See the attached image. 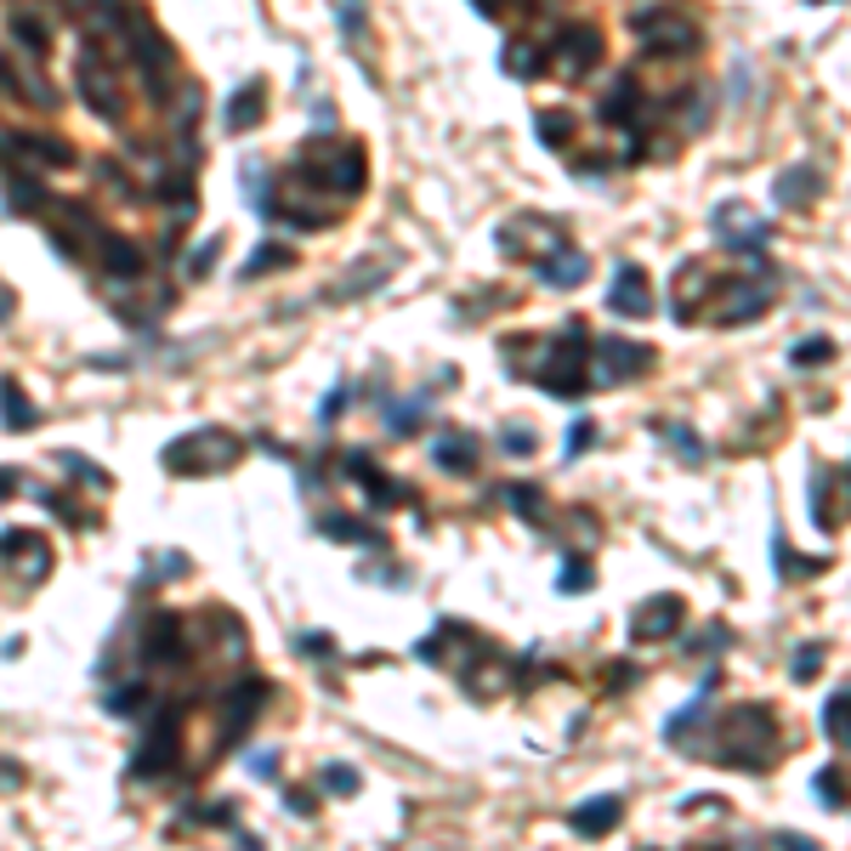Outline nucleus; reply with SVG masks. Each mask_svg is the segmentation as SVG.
<instances>
[{
  "instance_id": "32",
  "label": "nucleus",
  "mask_w": 851,
  "mask_h": 851,
  "mask_svg": "<svg viewBox=\"0 0 851 851\" xmlns=\"http://www.w3.org/2000/svg\"><path fill=\"white\" fill-rule=\"evenodd\" d=\"M103 710L109 715H148L154 710V687L148 681H120V687H109Z\"/></svg>"
},
{
  "instance_id": "56",
  "label": "nucleus",
  "mask_w": 851,
  "mask_h": 851,
  "mask_svg": "<svg viewBox=\"0 0 851 851\" xmlns=\"http://www.w3.org/2000/svg\"><path fill=\"white\" fill-rule=\"evenodd\" d=\"M591 438H597V420H585V415H579V420L568 426V461H574V454H585V449H591Z\"/></svg>"
},
{
  "instance_id": "2",
  "label": "nucleus",
  "mask_w": 851,
  "mask_h": 851,
  "mask_svg": "<svg viewBox=\"0 0 851 851\" xmlns=\"http://www.w3.org/2000/svg\"><path fill=\"white\" fill-rule=\"evenodd\" d=\"M239 454H245V443L227 432V426H193L188 438H177V443H166V472H177V477H222V472H234L239 466Z\"/></svg>"
},
{
  "instance_id": "26",
  "label": "nucleus",
  "mask_w": 851,
  "mask_h": 851,
  "mask_svg": "<svg viewBox=\"0 0 851 851\" xmlns=\"http://www.w3.org/2000/svg\"><path fill=\"white\" fill-rule=\"evenodd\" d=\"M97 256H103V273H109V279H137V273L148 268L143 245H137V239H120V234H103V239H97Z\"/></svg>"
},
{
  "instance_id": "34",
  "label": "nucleus",
  "mask_w": 851,
  "mask_h": 851,
  "mask_svg": "<svg viewBox=\"0 0 851 851\" xmlns=\"http://www.w3.org/2000/svg\"><path fill=\"white\" fill-rule=\"evenodd\" d=\"M506 506H511L522 522H529V529H545V522H551V511H545V495H540L534 483H511V488H506Z\"/></svg>"
},
{
  "instance_id": "53",
  "label": "nucleus",
  "mask_w": 851,
  "mask_h": 851,
  "mask_svg": "<svg viewBox=\"0 0 851 851\" xmlns=\"http://www.w3.org/2000/svg\"><path fill=\"white\" fill-rule=\"evenodd\" d=\"M500 449H506V454H517V461H529V454L540 449V438L529 432V426H506V432H500Z\"/></svg>"
},
{
  "instance_id": "22",
  "label": "nucleus",
  "mask_w": 851,
  "mask_h": 851,
  "mask_svg": "<svg viewBox=\"0 0 851 851\" xmlns=\"http://www.w3.org/2000/svg\"><path fill=\"white\" fill-rule=\"evenodd\" d=\"M619 817H625V801H619V795H597V801H585V806L568 812V829L579 840H602L608 829H619Z\"/></svg>"
},
{
  "instance_id": "46",
  "label": "nucleus",
  "mask_w": 851,
  "mask_h": 851,
  "mask_svg": "<svg viewBox=\"0 0 851 851\" xmlns=\"http://www.w3.org/2000/svg\"><path fill=\"white\" fill-rule=\"evenodd\" d=\"M653 432H659V438H665V443H670V449L681 454V461H693V466L704 461V443H699L693 432H681L676 420H653Z\"/></svg>"
},
{
  "instance_id": "21",
  "label": "nucleus",
  "mask_w": 851,
  "mask_h": 851,
  "mask_svg": "<svg viewBox=\"0 0 851 851\" xmlns=\"http://www.w3.org/2000/svg\"><path fill=\"white\" fill-rule=\"evenodd\" d=\"M7 159H35V166H75V148L63 137H46V131H18V137H7Z\"/></svg>"
},
{
  "instance_id": "23",
  "label": "nucleus",
  "mask_w": 851,
  "mask_h": 851,
  "mask_svg": "<svg viewBox=\"0 0 851 851\" xmlns=\"http://www.w3.org/2000/svg\"><path fill=\"white\" fill-rule=\"evenodd\" d=\"M392 273H398V256H381V261H375V256H364L352 273H341V279H336L330 296H336V302H358V296H370V290H381Z\"/></svg>"
},
{
  "instance_id": "29",
  "label": "nucleus",
  "mask_w": 851,
  "mask_h": 851,
  "mask_svg": "<svg viewBox=\"0 0 851 851\" xmlns=\"http://www.w3.org/2000/svg\"><path fill=\"white\" fill-rule=\"evenodd\" d=\"M432 461H438L443 472H454V477H466V472L477 466V438H472V432H443V438L432 443Z\"/></svg>"
},
{
  "instance_id": "3",
  "label": "nucleus",
  "mask_w": 851,
  "mask_h": 851,
  "mask_svg": "<svg viewBox=\"0 0 851 851\" xmlns=\"http://www.w3.org/2000/svg\"><path fill=\"white\" fill-rule=\"evenodd\" d=\"M120 29H125V46H131V57H137L148 91H154V103H166L171 86L182 80V75H177V46L159 35V23H154L148 12H125Z\"/></svg>"
},
{
  "instance_id": "30",
  "label": "nucleus",
  "mask_w": 851,
  "mask_h": 851,
  "mask_svg": "<svg viewBox=\"0 0 851 851\" xmlns=\"http://www.w3.org/2000/svg\"><path fill=\"white\" fill-rule=\"evenodd\" d=\"M318 534H324V540H336V545H386L381 529H370V522H358V517H347V511L318 517Z\"/></svg>"
},
{
  "instance_id": "6",
  "label": "nucleus",
  "mask_w": 851,
  "mask_h": 851,
  "mask_svg": "<svg viewBox=\"0 0 851 851\" xmlns=\"http://www.w3.org/2000/svg\"><path fill=\"white\" fill-rule=\"evenodd\" d=\"M182 761V704L148 710V738L131 756V778H166Z\"/></svg>"
},
{
  "instance_id": "17",
  "label": "nucleus",
  "mask_w": 851,
  "mask_h": 851,
  "mask_svg": "<svg viewBox=\"0 0 851 851\" xmlns=\"http://www.w3.org/2000/svg\"><path fill=\"white\" fill-rule=\"evenodd\" d=\"M772 200H778V205H790V211H806V205H817V200H824V166H812V159H801V166L778 171V182H772Z\"/></svg>"
},
{
  "instance_id": "1",
  "label": "nucleus",
  "mask_w": 851,
  "mask_h": 851,
  "mask_svg": "<svg viewBox=\"0 0 851 851\" xmlns=\"http://www.w3.org/2000/svg\"><path fill=\"white\" fill-rule=\"evenodd\" d=\"M722 744H733V749H722V767H738V772H767L772 767V756L783 749V727H778V715L767 710V704H738L727 722H722V733H715Z\"/></svg>"
},
{
  "instance_id": "58",
  "label": "nucleus",
  "mask_w": 851,
  "mask_h": 851,
  "mask_svg": "<svg viewBox=\"0 0 851 851\" xmlns=\"http://www.w3.org/2000/svg\"><path fill=\"white\" fill-rule=\"evenodd\" d=\"M18 783H23V767H18L12 756H0V795H12Z\"/></svg>"
},
{
  "instance_id": "33",
  "label": "nucleus",
  "mask_w": 851,
  "mask_h": 851,
  "mask_svg": "<svg viewBox=\"0 0 851 851\" xmlns=\"http://www.w3.org/2000/svg\"><path fill=\"white\" fill-rule=\"evenodd\" d=\"M154 200H166L177 211H200V182H193V171H166L154 182Z\"/></svg>"
},
{
  "instance_id": "19",
  "label": "nucleus",
  "mask_w": 851,
  "mask_h": 851,
  "mask_svg": "<svg viewBox=\"0 0 851 851\" xmlns=\"http://www.w3.org/2000/svg\"><path fill=\"white\" fill-rule=\"evenodd\" d=\"M727 290V302L715 307V324H749V318H761L772 307V290L761 279H744V284H722Z\"/></svg>"
},
{
  "instance_id": "43",
  "label": "nucleus",
  "mask_w": 851,
  "mask_h": 851,
  "mask_svg": "<svg viewBox=\"0 0 851 851\" xmlns=\"http://www.w3.org/2000/svg\"><path fill=\"white\" fill-rule=\"evenodd\" d=\"M239 177H245V193H250V211L268 216L273 211V200H268V166H261V159H245Z\"/></svg>"
},
{
  "instance_id": "61",
  "label": "nucleus",
  "mask_w": 851,
  "mask_h": 851,
  "mask_svg": "<svg viewBox=\"0 0 851 851\" xmlns=\"http://www.w3.org/2000/svg\"><path fill=\"white\" fill-rule=\"evenodd\" d=\"M245 767H250L256 778H268V772H273V749H256V756H245Z\"/></svg>"
},
{
  "instance_id": "64",
  "label": "nucleus",
  "mask_w": 851,
  "mask_h": 851,
  "mask_svg": "<svg viewBox=\"0 0 851 851\" xmlns=\"http://www.w3.org/2000/svg\"><path fill=\"white\" fill-rule=\"evenodd\" d=\"M12 307H18V302H12V290L0 284V318H12Z\"/></svg>"
},
{
  "instance_id": "39",
  "label": "nucleus",
  "mask_w": 851,
  "mask_h": 851,
  "mask_svg": "<svg viewBox=\"0 0 851 851\" xmlns=\"http://www.w3.org/2000/svg\"><path fill=\"white\" fill-rule=\"evenodd\" d=\"M824 733H829V744H851V693L846 687H835L824 704Z\"/></svg>"
},
{
  "instance_id": "36",
  "label": "nucleus",
  "mask_w": 851,
  "mask_h": 851,
  "mask_svg": "<svg viewBox=\"0 0 851 851\" xmlns=\"http://www.w3.org/2000/svg\"><path fill=\"white\" fill-rule=\"evenodd\" d=\"M7 23H12V41H18L29 57H46V52H52V35H46V23H41L35 12H12Z\"/></svg>"
},
{
  "instance_id": "44",
  "label": "nucleus",
  "mask_w": 851,
  "mask_h": 851,
  "mask_svg": "<svg viewBox=\"0 0 851 851\" xmlns=\"http://www.w3.org/2000/svg\"><path fill=\"white\" fill-rule=\"evenodd\" d=\"M290 261H296V250H290V245H261L245 268H239V279H261V273H273V268H290Z\"/></svg>"
},
{
  "instance_id": "20",
  "label": "nucleus",
  "mask_w": 851,
  "mask_h": 851,
  "mask_svg": "<svg viewBox=\"0 0 851 851\" xmlns=\"http://www.w3.org/2000/svg\"><path fill=\"white\" fill-rule=\"evenodd\" d=\"M268 693H273V687L261 681V676L227 693V710H222V738H227V744H234V733H245V727L256 722V715H261V704H268Z\"/></svg>"
},
{
  "instance_id": "41",
  "label": "nucleus",
  "mask_w": 851,
  "mask_h": 851,
  "mask_svg": "<svg viewBox=\"0 0 851 851\" xmlns=\"http://www.w3.org/2000/svg\"><path fill=\"white\" fill-rule=\"evenodd\" d=\"M200 103H205L200 80H177V109H171V120H177L182 137H188V125H200Z\"/></svg>"
},
{
  "instance_id": "12",
  "label": "nucleus",
  "mask_w": 851,
  "mask_h": 851,
  "mask_svg": "<svg viewBox=\"0 0 851 851\" xmlns=\"http://www.w3.org/2000/svg\"><path fill=\"white\" fill-rule=\"evenodd\" d=\"M529 239H540V250L551 256L556 245L568 239V234H563V222L534 216V211H522V216H511V222L500 227V250H506V256H534V245H529Z\"/></svg>"
},
{
  "instance_id": "62",
  "label": "nucleus",
  "mask_w": 851,
  "mask_h": 851,
  "mask_svg": "<svg viewBox=\"0 0 851 851\" xmlns=\"http://www.w3.org/2000/svg\"><path fill=\"white\" fill-rule=\"evenodd\" d=\"M284 806H290V812H296V817H313V801H307L302 790H284Z\"/></svg>"
},
{
  "instance_id": "8",
  "label": "nucleus",
  "mask_w": 851,
  "mask_h": 851,
  "mask_svg": "<svg viewBox=\"0 0 851 851\" xmlns=\"http://www.w3.org/2000/svg\"><path fill=\"white\" fill-rule=\"evenodd\" d=\"M710 227H715V245L722 250H744V256H761L767 250V239H772V227H767V216H756L744 200H722L715 205V216H710Z\"/></svg>"
},
{
  "instance_id": "28",
  "label": "nucleus",
  "mask_w": 851,
  "mask_h": 851,
  "mask_svg": "<svg viewBox=\"0 0 851 851\" xmlns=\"http://www.w3.org/2000/svg\"><path fill=\"white\" fill-rule=\"evenodd\" d=\"M0 415H7L12 432H35V426H41V409L29 404L23 381H12V375H0Z\"/></svg>"
},
{
  "instance_id": "49",
  "label": "nucleus",
  "mask_w": 851,
  "mask_h": 851,
  "mask_svg": "<svg viewBox=\"0 0 851 851\" xmlns=\"http://www.w3.org/2000/svg\"><path fill=\"white\" fill-rule=\"evenodd\" d=\"M817 801H824L829 812H846V772H840V767H824V772H817Z\"/></svg>"
},
{
  "instance_id": "10",
  "label": "nucleus",
  "mask_w": 851,
  "mask_h": 851,
  "mask_svg": "<svg viewBox=\"0 0 851 851\" xmlns=\"http://www.w3.org/2000/svg\"><path fill=\"white\" fill-rule=\"evenodd\" d=\"M591 358H597L591 386H597V381H602V386H619V381H636L642 370H653V347H642V341H625V336H602Z\"/></svg>"
},
{
  "instance_id": "24",
  "label": "nucleus",
  "mask_w": 851,
  "mask_h": 851,
  "mask_svg": "<svg viewBox=\"0 0 851 851\" xmlns=\"http://www.w3.org/2000/svg\"><path fill=\"white\" fill-rule=\"evenodd\" d=\"M261 120H268V80L250 75L234 97H227V131L239 137V131H256Z\"/></svg>"
},
{
  "instance_id": "59",
  "label": "nucleus",
  "mask_w": 851,
  "mask_h": 851,
  "mask_svg": "<svg viewBox=\"0 0 851 851\" xmlns=\"http://www.w3.org/2000/svg\"><path fill=\"white\" fill-rule=\"evenodd\" d=\"M341 409H347V386H336V392H330V398H324V404H318V420H324V426H330V420H336Z\"/></svg>"
},
{
  "instance_id": "50",
  "label": "nucleus",
  "mask_w": 851,
  "mask_h": 851,
  "mask_svg": "<svg viewBox=\"0 0 851 851\" xmlns=\"http://www.w3.org/2000/svg\"><path fill=\"white\" fill-rule=\"evenodd\" d=\"M324 790H330V795H358V790H364V778H358V767H347V761H330V767H324Z\"/></svg>"
},
{
  "instance_id": "5",
  "label": "nucleus",
  "mask_w": 851,
  "mask_h": 851,
  "mask_svg": "<svg viewBox=\"0 0 851 851\" xmlns=\"http://www.w3.org/2000/svg\"><path fill=\"white\" fill-rule=\"evenodd\" d=\"M585 352H591L585 347V330L568 324V330L545 347V364L534 370V381L551 392V398H585V386H591V375H585Z\"/></svg>"
},
{
  "instance_id": "55",
  "label": "nucleus",
  "mask_w": 851,
  "mask_h": 851,
  "mask_svg": "<svg viewBox=\"0 0 851 851\" xmlns=\"http://www.w3.org/2000/svg\"><path fill=\"white\" fill-rule=\"evenodd\" d=\"M336 18H341V35H347V41L364 35V0H341V12H336Z\"/></svg>"
},
{
  "instance_id": "15",
  "label": "nucleus",
  "mask_w": 851,
  "mask_h": 851,
  "mask_svg": "<svg viewBox=\"0 0 851 851\" xmlns=\"http://www.w3.org/2000/svg\"><path fill=\"white\" fill-rule=\"evenodd\" d=\"M681 619H687V602L681 597H653V602H642L636 608V619H631V642H665V636H676L681 631Z\"/></svg>"
},
{
  "instance_id": "52",
  "label": "nucleus",
  "mask_w": 851,
  "mask_h": 851,
  "mask_svg": "<svg viewBox=\"0 0 851 851\" xmlns=\"http://www.w3.org/2000/svg\"><path fill=\"white\" fill-rule=\"evenodd\" d=\"M824 659H829V647H824V642H806V647L795 653V665H790V676H795V681H812L817 670H824Z\"/></svg>"
},
{
  "instance_id": "42",
  "label": "nucleus",
  "mask_w": 851,
  "mask_h": 851,
  "mask_svg": "<svg viewBox=\"0 0 851 851\" xmlns=\"http://www.w3.org/2000/svg\"><path fill=\"white\" fill-rule=\"evenodd\" d=\"M710 693H715V676H704V687H699V699L693 704H687L681 715H670V722H665V738H681L687 727H693V722H704V715H710Z\"/></svg>"
},
{
  "instance_id": "57",
  "label": "nucleus",
  "mask_w": 851,
  "mask_h": 851,
  "mask_svg": "<svg viewBox=\"0 0 851 851\" xmlns=\"http://www.w3.org/2000/svg\"><path fill=\"white\" fill-rule=\"evenodd\" d=\"M296 647L307 653V659H336V636H324V631H307Z\"/></svg>"
},
{
  "instance_id": "38",
  "label": "nucleus",
  "mask_w": 851,
  "mask_h": 851,
  "mask_svg": "<svg viewBox=\"0 0 851 851\" xmlns=\"http://www.w3.org/2000/svg\"><path fill=\"white\" fill-rule=\"evenodd\" d=\"M534 131H540L545 148H568L574 143V114L568 109H540L534 114Z\"/></svg>"
},
{
  "instance_id": "35",
  "label": "nucleus",
  "mask_w": 851,
  "mask_h": 851,
  "mask_svg": "<svg viewBox=\"0 0 851 851\" xmlns=\"http://www.w3.org/2000/svg\"><path fill=\"white\" fill-rule=\"evenodd\" d=\"M772 556H778V574L783 579H812V574H829V556H795L790 540H772Z\"/></svg>"
},
{
  "instance_id": "63",
  "label": "nucleus",
  "mask_w": 851,
  "mask_h": 851,
  "mask_svg": "<svg viewBox=\"0 0 851 851\" xmlns=\"http://www.w3.org/2000/svg\"><path fill=\"white\" fill-rule=\"evenodd\" d=\"M7 495H18V472H0V500Z\"/></svg>"
},
{
  "instance_id": "14",
  "label": "nucleus",
  "mask_w": 851,
  "mask_h": 851,
  "mask_svg": "<svg viewBox=\"0 0 851 851\" xmlns=\"http://www.w3.org/2000/svg\"><path fill=\"white\" fill-rule=\"evenodd\" d=\"M347 477H352L358 488H364L375 511H386V506H404V500H409V488H404V483H392V477L375 466V454H370V449H352V454H347Z\"/></svg>"
},
{
  "instance_id": "48",
  "label": "nucleus",
  "mask_w": 851,
  "mask_h": 851,
  "mask_svg": "<svg viewBox=\"0 0 851 851\" xmlns=\"http://www.w3.org/2000/svg\"><path fill=\"white\" fill-rule=\"evenodd\" d=\"M829 358H835V341H829V336H812V341H795L790 364H795V370H812V364H829Z\"/></svg>"
},
{
  "instance_id": "9",
  "label": "nucleus",
  "mask_w": 851,
  "mask_h": 851,
  "mask_svg": "<svg viewBox=\"0 0 851 851\" xmlns=\"http://www.w3.org/2000/svg\"><path fill=\"white\" fill-rule=\"evenodd\" d=\"M631 29H636V41H642L647 52H659V57L699 52V23H693V18H681V12H670V7H659V12H636Z\"/></svg>"
},
{
  "instance_id": "11",
  "label": "nucleus",
  "mask_w": 851,
  "mask_h": 851,
  "mask_svg": "<svg viewBox=\"0 0 851 851\" xmlns=\"http://www.w3.org/2000/svg\"><path fill=\"white\" fill-rule=\"evenodd\" d=\"M556 63H563L568 80H585V75L602 63V29H591V23L556 29Z\"/></svg>"
},
{
  "instance_id": "31",
  "label": "nucleus",
  "mask_w": 851,
  "mask_h": 851,
  "mask_svg": "<svg viewBox=\"0 0 851 851\" xmlns=\"http://www.w3.org/2000/svg\"><path fill=\"white\" fill-rule=\"evenodd\" d=\"M46 182H35V177H12L7 182V216H41L46 211Z\"/></svg>"
},
{
  "instance_id": "37",
  "label": "nucleus",
  "mask_w": 851,
  "mask_h": 851,
  "mask_svg": "<svg viewBox=\"0 0 851 851\" xmlns=\"http://www.w3.org/2000/svg\"><path fill=\"white\" fill-rule=\"evenodd\" d=\"M500 63H506V75H511V80H540V75H545V52L529 46V41H511Z\"/></svg>"
},
{
  "instance_id": "27",
  "label": "nucleus",
  "mask_w": 851,
  "mask_h": 851,
  "mask_svg": "<svg viewBox=\"0 0 851 851\" xmlns=\"http://www.w3.org/2000/svg\"><path fill=\"white\" fill-rule=\"evenodd\" d=\"M636 109H647V103H642L636 75H619V80H613V91L602 97V109H597V114H602L608 125H636Z\"/></svg>"
},
{
  "instance_id": "47",
  "label": "nucleus",
  "mask_w": 851,
  "mask_h": 851,
  "mask_svg": "<svg viewBox=\"0 0 851 851\" xmlns=\"http://www.w3.org/2000/svg\"><path fill=\"white\" fill-rule=\"evenodd\" d=\"M591 579H597V568L585 563V556H568L563 574H556V591H563V597H579V591H591Z\"/></svg>"
},
{
  "instance_id": "51",
  "label": "nucleus",
  "mask_w": 851,
  "mask_h": 851,
  "mask_svg": "<svg viewBox=\"0 0 851 851\" xmlns=\"http://www.w3.org/2000/svg\"><path fill=\"white\" fill-rule=\"evenodd\" d=\"M188 574V556L182 551H166V556H154V568H143L148 585H166V579H182Z\"/></svg>"
},
{
  "instance_id": "7",
  "label": "nucleus",
  "mask_w": 851,
  "mask_h": 851,
  "mask_svg": "<svg viewBox=\"0 0 851 851\" xmlns=\"http://www.w3.org/2000/svg\"><path fill=\"white\" fill-rule=\"evenodd\" d=\"M75 86L86 97V109L97 120H109V125H125V91L114 80V69L103 57H97V46H80V63H75Z\"/></svg>"
},
{
  "instance_id": "40",
  "label": "nucleus",
  "mask_w": 851,
  "mask_h": 851,
  "mask_svg": "<svg viewBox=\"0 0 851 851\" xmlns=\"http://www.w3.org/2000/svg\"><path fill=\"white\" fill-rule=\"evenodd\" d=\"M426 409H432V404H426L420 392H415V398H404V404H392V398H386V426H392L398 438H409V432H420Z\"/></svg>"
},
{
  "instance_id": "13",
  "label": "nucleus",
  "mask_w": 851,
  "mask_h": 851,
  "mask_svg": "<svg viewBox=\"0 0 851 851\" xmlns=\"http://www.w3.org/2000/svg\"><path fill=\"white\" fill-rule=\"evenodd\" d=\"M143 659L148 665H182L188 659V625L177 613H148L143 625Z\"/></svg>"
},
{
  "instance_id": "60",
  "label": "nucleus",
  "mask_w": 851,
  "mask_h": 851,
  "mask_svg": "<svg viewBox=\"0 0 851 851\" xmlns=\"http://www.w3.org/2000/svg\"><path fill=\"white\" fill-rule=\"evenodd\" d=\"M772 846H778V851H817V846H812L806 835H795V829H783V835H778Z\"/></svg>"
},
{
  "instance_id": "4",
  "label": "nucleus",
  "mask_w": 851,
  "mask_h": 851,
  "mask_svg": "<svg viewBox=\"0 0 851 851\" xmlns=\"http://www.w3.org/2000/svg\"><path fill=\"white\" fill-rule=\"evenodd\" d=\"M290 182H313L318 193H358L364 188V148L358 143H341V148L307 143L302 159L290 166Z\"/></svg>"
},
{
  "instance_id": "45",
  "label": "nucleus",
  "mask_w": 851,
  "mask_h": 851,
  "mask_svg": "<svg viewBox=\"0 0 851 851\" xmlns=\"http://www.w3.org/2000/svg\"><path fill=\"white\" fill-rule=\"evenodd\" d=\"M57 466L69 472L75 483H86V488H109V472L97 466V461H86V454H75V449H63V454H57Z\"/></svg>"
},
{
  "instance_id": "54",
  "label": "nucleus",
  "mask_w": 851,
  "mask_h": 851,
  "mask_svg": "<svg viewBox=\"0 0 851 851\" xmlns=\"http://www.w3.org/2000/svg\"><path fill=\"white\" fill-rule=\"evenodd\" d=\"M216 256H222V239H205L200 250L188 256V273H193V279H205V273L216 268Z\"/></svg>"
},
{
  "instance_id": "16",
  "label": "nucleus",
  "mask_w": 851,
  "mask_h": 851,
  "mask_svg": "<svg viewBox=\"0 0 851 851\" xmlns=\"http://www.w3.org/2000/svg\"><path fill=\"white\" fill-rule=\"evenodd\" d=\"M608 307H613L619 318H647V313H653V279H647V268H636V261H625V268L613 273Z\"/></svg>"
},
{
  "instance_id": "18",
  "label": "nucleus",
  "mask_w": 851,
  "mask_h": 851,
  "mask_svg": "<svg viewBox=\"0 0 851 851\" xmlns=\"http://www.w3.org/2000/svg\"><path fill=\"white\" fill-rule=\"evenodd\" d=\"M534 273H540V284H551V290H574V284L591 279V256L574 250V245H556L551 256L534 261Z\"/></svg>"
},
{
  "instance_id": "25",
  "label": "nucleus",
  "mask_w": 851,
  "mask_h": 851,
  "mask_svg": "<svg viewBox=\"0 0 851 851\" xmlns=\"http://www.w3.org/2000/svg\"><path fill=\"white\" fill-rule=\"evenodd\" d=\"M0 556H23V585H41L46 568H52V551L41 534H29V529H12V534H0Z\"/></svg>"
}]
</instances>
